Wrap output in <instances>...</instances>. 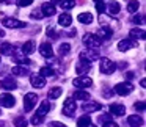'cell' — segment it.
Masks as SVG:
<instances>
[{"label": "cell", "mask_w": 146, "mask_h": 127, "mask_svg": "<svg viewBox=\"0 0 146 127\" xmlns=\"http://www.w3.org/2000/svg\"><path fill=\"white\" fill-rule=\"evenodd\" d=\"M83 44H85L88 49H98V47H101L102 39L99 38L98 35H93V33H86V35L83 36Z\"/></svg>", "instance_id": "obj_1"}, {"label": "cell", "mask_w": 146, "mask_h": 127, "mask_svg": "<svg viewBox=\"0 0 146 127\" xmlns=\"http://www.w3.org/2000/svg\"><path fill=\"white\" fill-rule=\"evenodd\" d=\"M99 52L96 50V49H85V50L80 52V60L83 61H88V63H91V61H96L99 60Z\"/></svg>", "instance_id": "obj_2"}, {"label": "cell", "mask_w": 146, "mask_h": 127, "mask_svg": "<svg viewBox=\"0 0 146 127\" xmlns=\"http://www.w3.org/2000/svg\"><path fill=\"white\" fill-rule=\"evenodd\" d=\"M99 69H101L102 74H113L115 69H116V64H115L111 60H108V58H101Z\"/></svg>", "instance_id": "obj_3"}, {"label": "cell", "mask_w": 146, "mask_h": 127, "mask_svg": "<svg viewBox=\"0 0 146 127\" xmlns=\"http://www.w3.org/2000/svg\"><path fill=\"white\" fill-rule=\"evenodd\" d=\"M132 91H133V85L129 82H121L115 86V93L119 96H129Z\"/></svg>", "instance_id": "obj_4"}, {"label": "cell", "mask_w": 146, "mask_h": 127, "mask_svg": "<svg viewBox=\"0 0 146 127\" xmlns=\"http://www.w3.org/2000/svg\"><path fill=\"white\" fill-rule=\"evenodd\" d=\"M36 104H38V96L35 93L25 94V97H24V108H25V111H32Z\"/></svg>", "instance_id": "obj_5"}, {"label": "cell", "mask_w": 146, "mask_h": 127, "mask_svg": "<svg viewBox=\"0 0 146 127\" xmlns=\"http://www.w3.org/2000/svg\"><path fill=\"white\" fill-rule=\"evenodd\" d=\"M72 85L76 86V88H88V86L93 85V80L86 75H79L77 79L72 80Z\"/></svg>", "instance_id": "obj_6"}, {"label": "cell", "mask_w": 146, "mask_h": 127, "mask_svg": "<svg viewBox=\"0 0 146 127\" xmlns=\"http://www.w3.org/2000/svg\"><path fill=\"white\" fill-rule=\"evenodd\" d=\"M76 101L74 99H66V101L63 102V113L66 114V116H72L74 113H76Z\"/></svg>", "instance_id": "obj_7"}, {"label": "cell", "mask_w": 146, "mask_h": 127, "mask_svg": "<svg viewBox=\"0 0 146 127\" xmlns=\"http://www.w3.org/2000/svg\"><path fill=\"white\" fill-rule=\"evenodd\" d=\"M135 47H137V41L135 39H130V38L123 39V41L118 42V50H121V52L130 50V49H135Z\"/></svg>", "instance_id": "obj_8"}, {"label": "cell", "mask_w": 146, "mask_h": 127, "mask_svg": "<svg viewBox=\"0 0 146 127\" xmlns=\"http://www.w3.org/2000/svg\"><path fill=\"white\" fill-rule=\"evenodd\" d=\"M3 25L8 27V28H22V27H25V22L17 21V19H14V17H5Z\"/></svg>", "instance_id": "obj_9"}, {"label": "cell", "mask_w": 146, "mask_h": 127, "mask_svg": "<svg viewBox=\"0 0 146 127\" xmlns=\"http://www.w3.org/2000/svg\"><path fill=\"white\" fill-rule=\"evenodd\" d=\"M0 105L5 108H11L16 105V99L11 94H0Z\"/></svg>", "instance_id": "obj_10"}, {"label": "cell", "mask_w": 146, "mask_h": 127, "mask_svg": "<svg viewBox=\"0 0 146 127\" xmlns=\"http://www.w3.org/2000/svg\"><path fill=\"white\" fill-rule=\"evenodd\" d=\"M90 71H91V63H88V61L80 60L79 63L76 64V72L79 74V75H83V74H88Z\"/></svg>", "instance_id": "obj_11"}, {"label": "cell", "mask_w": 146, "mask_h": 127, "mask_svg": "<svg viewBox=\"0 0 146 127\" xmlns=\"http://www.w3.org/2000/svg\"><path fill=\"white\" fill-rule=\"evenodd\" d=\"M0 88H3V89H16L17 88V83H16V80L13 79V77H5L2 82H0Z\"/></svg>", "instance_id": "obj_12"}, {"label": "cell", "mask_w": 146, "mask_h": 127, "mask_svg": "<svg viewBox=\"0 0 146 127\" xmlns=\"http://www.w3.org/2000/svg\"><path fill=\"white\" fill-rule=\"evenodd\" d=\"M39 54L44 58H52L54 57V49H52V46L49 44V42H42V44L39 46Z\"/></svg>", "instance_id": "obj_13"}, {"label": "cell", "mask_w": 146, "mask_h": 127, "mask_svg": "<svg viewBox=\"0 0 146 127\" xmlns=\"http://www.w3.org/2000/svg\"><path fill=\"white\" fill-rule=\"evenodd\" d=\"M11 55H14V61L16 63H22L24 66H29V64H32V61L29 60V58H25V55L22 54V50H13V54Z\"/></svg>", "instance_id": "obj_14"}, {"label": "cell", "mask_w": 146, "mask_h": 127, "mask_svg": "<svg viewBox=\"0 0 146 127\" xmlns=\"http://www.w3.org/2000/svg\"><path fill=\"white\" fill-rule=\"evenodd\" d=\"M30 82H32V85L35 86V88H44L46 86V79L41 75H38V74L30 75Z\"/></svg>", "instance_id": "obj_15"}, {"label": "cell", "mask_w": 146, "mask_h": 127, "mask_svg": "<svg viewBox=\"0 0 146 127\" xmlns=\"http://www.w3.org/2000/svg\"><path fill=\"white\" fill-rule=\"evenodd\" d=\"M55 13H57V10H55V5L54 3H44L41 7V14H42V16H46V17L54 16Z\"/></svg>", "instance_id": "obj_16"}, {"label": "cell", "mask_w": 146, "mask_h": 127, "mask_svg": "<svg viewBox=\"0 0 146 127\" xmlns=\"http://www.w3.org/2000/svg\"><path fill=\"white\" fill-rule=\"evenodd\" d=\"M111 35H113V30L110 28L108 25H101V28H99L98 32V36L101 39H110Z\"/></svg>", "instance_id": "obj_17"}, {"label": "cell", "mask_w": 146, "mask_h": 127, "mask_svg": "<svg viewBox=\"0 0 146 127\" xmlns=\"http://www.w3.org/2000/svg\"><path fill=\"white\" fill-rule=\"evenodd\" d=\"M83 111H86V113H93V111H98L101 110V104H98V102H85V104L82 105Z\"/></svg>", "instance_id": "obj_18"}, {"label": "cell", "mask_w": 146, "mask_h": 127, "mask_svg": "<svg viewBox=\"0 0 146 127\" xmlns=\"http://www.w3.org/2000/svg\"><path fill=\"white\" fill-rule=\"evenodd\" d=\"M50 108H52L50 102H49V101H42L41 104H39L38 111H36V113H38L39 116H46V114H47L49 111H50Z\"/></svg>", "instance_id": "obj_19"}, {"label": "cell", "mask_w": 146, "mask_h": 127, "mask_svg": "<svg viewBox=\"0 0 146 127\" xmlns=\"http://www.w3.org/2000/svg\"><path fill=\"white\" fill-rule=\"evenodd\" d=\"M110 113L115 114V116H123L126 113V107L121 104H111L110 105Z\"/></svg>", "instance_id": "obj_20"}, {"label": "cell", "mask_w": 146, "mask_h": 127, "mask_svg": "<svg viewBox=\"0 0 146 127\" xmlns=\"http://www.w3.org/2000/svg\"><path fill=\"white\" fill-rule=\"evenodd\" d=\"M127 124H129L130 127H140V126H143V119L138 114H130V116L127 118Z\"/></svg>", "instance_id": "obj_21"}, {"label": "cell", "mask_w": 146, "mask_h": 127, "mask_svg": "<svg viewBox=\"0 0 146 127\" xmlns=\"http://www.w3.org/2000/svg\"><path fill=\"white\" fill-rule=\"evenodd\" d=\"M11 72H13V75H19V77H25L30 74L29 67L27 66H14L13 69H11Z\"/></svg>", "instance_id": "obj_22"}, {"label": "cell", "mask_w": 146, "mask_h": 127, "mask_svg": "<svg viewBox=\"0 0 146 127\" xmlns=\"http://www.w3.org/2000/svg\"><path fill=\"white\" fill-rule=\"evenodd\" d=\"M35 47H36L35 41H27L25 44L22 46V54L24 55H32L33 52H35Z\"/></svg>", "instance_id": "obj_23"}, {"label": "cell", "mask_w": 146, "mask_h": 127, "mask_svg": "<svg viewBox=\"0 0 146 127\" xmlns=\"http://www.w3.org/2000/svg\"><path fill=\"white\" fill-rule=\"evenodd\" d=\"M129 36H130V39H145V30L143 28H132Z\"/></svg>", "instance_id": "obj_24"}, {"label": "cell", "mask_w": 146, "mask_h": 127, "mask_svg": "<svg viewBox=\"0 0 146 127\" xmlns=\"http://www.w3.org/2000/svg\"><path fill=\"white\" fill-rule=\"evenodd\" d=\"M71 22H72V17H71V14H68V13H63L60 17H58V24L63 25V27H69Z\"/></svg>", "instance_id": "obj_25"}, {"label": "cell", "mask_w": 146, "mask_h": 127, "mask_svg": "<svg viewBox=\"0 0 146 127\" xmlns=\"http://www.w3.org/2000/svg\"><path fill=\"white\" fill-rule=\"evenodd\" d=\"M77 21L80 24H91L93 22V14L91 13H80L77 16Z\"/></svg>", "instance_id": "obj_26"}, {"label": "cell", "mask_w": 146, "mask_h": 127, "mask_svg": "<svg viewBox=\"0 0 146 127\" xmlns=\"http://www.w3.org/2000/svg\"><path fill=\"white\" fill-rule=\"evenodd\" d=\"M105 10L108 11L110 16H116V14L119 13V3H118V2H111V3H108V7L105 8Z\"/></svg>", "instance_id": "obj_27"}, {"label": "cell", "mask_w": 146, "mask_h": 127, "mask_svg": "<svg viewBox=\"0 0 146 127\" xmlns=\"http://www.w3.org/2000/svg\"><path fill=\"white\" fill-rule=\"evenodd\" d=\"M90 124H91V118L88 114H83L77 119V127H88Z\"/></svg>", "instance_id": "obj_28"}, {"label": "cell", "mask_w": 146, "mask_h": 127, "mask_svg": "<svg viewBox=\"0 0 146 127\" xmlns=\"http://www.w3.org/2000/svg\"><path fill=\"white\" fill-rule=\"evenodd\" d=\"M14 50V47L10 44V42H3V44L0 46V54L2 55H11Z\"/></svg>", "instance_id": "obj_29"}, {"label": "cell", "mask_w": 146, "mask_h": 127, "mask_svg": "<svg viewBox=\"0 0 146 127\" xmlns=\"http://www.w3.org/2000/svg\"><path fill=\"white\" fill-rule=\"evenodd\" d=\"M61 93H63V89L60 88V86H54V88H50L49 89V97L50 99H58L61 96Z\"/></svg>", "instance_id": "obj_30"}, {"label": "cell", "mask_w": 146, "mask_h": 127, "mask_svg": "<svg viewBox=\"0 0 146 127\" xmlns=\"http://www.w3.org/2000/svg\"><path fill=\"white\" fill-rule=\"evenodd\" d=\"M54 74H55V71L52 69L50 66H44V67L39 69V75H41V77H52Z\"/></svg>", "instance_id": "obj_31"}, {"label": "cell", "mask_w": 146, "mask_h": 127, "mask_svg": "<svg viewBox=\"0 0 146 127\" xmlns=\"http://www.w3.org/2000/svg\"><path fill=\"white\" fill-rule=\"evenodd\" d=\"M74 97L79 99V101H88V99H90V93H88V91H82V89H79V91L74 93Z\"/></svg>", "instance_id": "obj_32"}, {"label": "cell", "mask_w": 146, "mask_h": 127, "mask_svg": "<svg viewBox=\"0 0 146 127\" xmlns=\"http://www.w3.org/2000/svg\"><path fill=\"white\" fill-rule=\"evenodd\" d=\"M138 8H140L138 0H130L129 3H127V11L129 13H135V11H138Z\"/></svg>", "instance_id": "obj_33"}, {"label": "cell", "mask_w": 146, "mask_h": 127, "mask_svg": "<svg viewBox=\"0 0 146 127\" xmlns=\"http://www.w3.org/2000/svg\"><path fill=\"white\" fill-rule=\"evenodd\" d=\"M60 7L63 8V10H71V8L76 7V0H61Z\"/></svg>", "instance_id": "obj_34"}, {"label": "cell", "mask_w": 146, "mask_h": 127, "mask_svg": "<svg viewBox=\"0 0 146 127\" xmlns=\"http://www.w3.org/2000/svg\"><path fill=\"white\" fill-rule=\"evenodd\" d=\"M71 50V46L68 44V42H64V44H60V49H58V52H60V55L63 57V55H68Z\"/></svg>", "instance_id": "obj_35"}, {"label": "cell", "mask_w": 146, "mask_h": 127, "mask_svg": "<svg viewBox=\"0 0 146 127\" xmlns=\"http://www.w3.org/2000/svg\"><path fill=\"white\" fill-rule=\"evenodd\" d=\"M27 119L25 118H22V116H19V118H16L14 119V126H17V127H27Z\"/></svg>", "instance_id": "obj_36"}, {"label": "cell", "mask_w": 146, "mask_h": 127, "mask_svg": "<svg viewBox=\"0 0 146 127\" xmlns=\"http://www.w3.org/2000/svg\"><path fill=\"white\" fill-rule=\"evenodd\" d=\"M42 121H44V116H39V114H35V116L32 118V124L33 126H38V124H41Z\"/></svg>", "instance_id": "obj_37"}, {"label": "cell", "mask_w": 146, "mask_h": 127, "mask_svg": "<svg viewBox=\"0 0 146 127\" xmlns=\"http://www.w3.org/2000/svg\"><path fill=\"white\" fill-rule=\"evenodd\" d=\"M16 3L19 7H30L33 3V0H16Z\"/></svg>", "instance_id": "obj_38"}, {"label": "cell", "mask_w": 146, "mask_h": 127, "mask_svg": "<svg viewBox=\"0 0 146 127\" xmlns=\"http://www.w3.org/2000/svg\"><path fill=\"white\" fill-rule=\"evenodd\" d=\"M96 10H98V13H99V14L104 13V11H105V5H104V2H96Z\"/></svg>", "instance_id": "obj_39"}, {"label": "cell", "mask_w": 146, "mask_h": 127, "mask_svg": "<svg viewBox=\"0 0 146 127\" xmlns=\"http://www.w3.org/2000/svg\"><path fill=\"white\" fill-rule=\"evenodd\" d=\"M101 121H104V122H108V121H113V114H104V116H101Z\"/></svg>", "instance_id": "obj_40"}, {"label": "cell", "mask_w": 146, "mask_h": 127, "mask_svg": "<svg viewBox=\"0 0 146 127\" xmlns=\"http://www.w3.org/2000/svg\"><path fill=\"white\" fill-rule=\"evenodd\" d=\"M133 107H135V110L143 111V110H145V102H137V104L133 105Z\"/></svg>", "instance_id": "obj_41"}, {"label": "cell", "mask_w": 146, "mask_h": 127, "mask_svg": "<svg viewBox=\"0 0 146 127\" xmlns=\"http://www.w3.org/2000/svg\"><path fill=\"white\" fill-rule=\"evenodd\" d=\"M32 17H33V19H41V17H44V16H42V14H41V11L35 10V11H33V13H32Z\"/></svg>", "instance_id": "obj_42"}, {"label": "cell", "mask_w": 146, "mask_h": 127, "mask_svg": "<svg viewBox=\"0 0 146 127\" xmlns=\"http://www.w3.org/2000/svg\"><path fill=\"white\" fill-rule=\"evenodd\" d=\"M102 127H119V126H118L116 122H113V121H108V122H105Z\"/></svg>", "instance_id": "obj_43"}, {"label": "cell", "mask_w": 146, "mask_h": 127, "mask_svg": "<svg viewBox=\"0 0 146 127\" xmlns=\"http://www.w3.org/2000/svg\"><path fill=\"white\" fill-rule=\"evenodd\" d=\"M143 19H145V16H135V17H133V22H135V24L143 22Z\"/></svg>", "instance_id": "obj_44"}, {"label": "cell", "mask_w": 146, "mask_h": 127, "mask_svg": "<svg viewBox=\"0 0 146 127\" xmlns=\"http://www.w3.org/2000/svg\"><path fill=\"white\" fill-rule=\"evenodd\" d=\"M50 127H64V124H61V122H57V121H54V122L50 124Z\"/></svg>", "instance_id": "obj_45"}, {"label": "cell", "mask_w": 146, "mask_h": 127, "mask_svg": "<svg viewBox=\"0 0 146 127\" xmlns=\"http://www.w3.org/2000/svg\"><path fill=\"white\" fill-rule=\"evenodd\" d=\"M126 77H127L129 80H130V79H133V72H127V74H126Z\"/></svg>", "instance_id": "obj_46"}, {"label": "cell", "mask_w": 146, "mask_h": 127, "mask_svg": "<svg viewBox=\"0 0 146 127\" xmlns=\"http://www.w3.org/2000/svg\"><path fill=\"white\" fill-rule=\"evenodd\" d=\"M5 36V32H3V28H0V38H3Z\"/></svg>", "instance_id": "obj_47"}, {"label": "cell", "mask_w": 146, "mask_h": 127, "mask_svg": "<svg viewBox=\"0 0 146 127\" xmlns=\"http://www.w3.org/2000/svg\"><path fill=\"white\" fill-rule=\"evenodd\" d=\"M60 2H61V0H52V3H54V5L55 3H60Z\"/></svg>", "instance_id": "obj_48"}, {"label": "cell", "mask_w": 146, "mask_h": 127, "mask_svg": "<svg viewBox=\"0 0 146 127\" xmlns=\"http://www.w3.org/2000/svg\"><path fill=\"white\" fill-rule=\"evenodd\" d=\"M3 126H5V124H3V122H0V127H3Z\"/></svg>", "instance_id": "obj_49"}, {"label": "cell", "mask_w": 146, "mask_h": 127, "mask_svg": "<svg viewBox=\"0 0 146 127\" xmlns=\"http://www.w3.org/2000/svg\"><path fill=\"white\" fill-rule=\"evenodd\" d=\"M94 2H104V0H94Z\"/></svg>", "instance_id": "obj_50"}, {"label": "cell", "mask_w": 146, "mask_h": 127, "mask_svg": "<svg viewBox=\"0 0 146 127\" xmlns=\"http://www.w3.org/2000/svg\"><path fill=\"white\" fill-rule=\"evenodd\" d=\"M90 127H96V126H93V124H90Z\"/></svg>", "instance_id": "obj_51"}, {"label": "cell", "mask_w": 146, "mask_h": 127, "mask_svg": "<svg viewBox=\"0 0 146 127\" xmlns=\"http://www.w3.org/2000/svg\"><path fill=\"white\" fill-rule=\"evenodd\" d=\"M5 2H11V0H5Z\"/></svg>", "instance_id": "obj_52"}, {"label": "cell", "mask_w": 146, "mask_h": 127, "mask_svg": "<svg viewBox=\"0 0 146 127\" xmlns=\"http://www.w3.org/2000/svg\"><path fill=\"white\" fill-rule=\"evenodd\" d=\"M0 114H2V111H0Z\"/></svg>", "instance_id": "obj_53"}]
</instances>
